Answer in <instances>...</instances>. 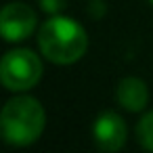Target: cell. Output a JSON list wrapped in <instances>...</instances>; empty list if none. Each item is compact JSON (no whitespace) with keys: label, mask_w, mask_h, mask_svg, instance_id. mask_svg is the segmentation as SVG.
Returning a JSON list of instances; mask_svg holds the SVG:
<instances>
[{"label":"cell","mask_w":153,"mask_h":153,"mask_svg":"<svg viewBox=\"0 0 153 153\" xmlns=\"http://www.w3.org/2000/svg\"><path fill=\"white\" fill-rule=\"evenodd\" d=\"M38 46L51 63L71 65L84 57L88 48V36L76 19L53 15L38 32Z\"/></svg>","instance_id":"6da1fadb"},{"label":"cell","mask_w":153,"mask_h":153,"mask_svg":"<svg viewBox=\"0 0 153 153\" xmlns=\"http://www.w3.org/2000/svg\"><path fill=\"white\" fill-rule=\"evenodd\" d=\"M46 126V113L34 97H13L4 103L0 113L2 138L13 147H27L36 143Z\"/></svg>","instance_id":"7a4b0ae2"},{"label":"cell","mask_w":153,"mask_h":153,"mask_svg":"<svg viewBox=\"0 0 153 153\" xmlns=\"http://www.w3.org/2000/svg\"><path fill=\"white\" fill-rule=\"evenodd\" d=\"M42 78V61L27 48H15L4 53L0 61V80L7 90L23 92L34 88Z\"/></svg>","instance_id":"3957f363"},{"label":"cell","mask_w":153,"mask_h":153,"mask_svg":"<svg viewBox=\"0 0 153 153\" xmlns=\"http://www.w3.org/2000/svg\"><path fill=\"white\" fill-rule=\"evenodd\" d=\"M36 11L25 2H9L0 13V32L7 42H21L36 30Z\"/></svg>","instance_id":"277c9868"},{"label":"cell","mask_w":153,"mask_h":153,"mask_svg":"<svg viewBox=\"0 0 153 153\" xmlns=\"http://www.w3.org/2000/svg\"><path fill=\"white\" fill-rule=\"evenodd\" d=\"M92 138H94L97 149H101V151H107V153L120 151L126 145V138H128L126 122L115 111H103L94 120Z\"/></svg>","instance_id":"5b68a950"},{"label":"cell","mask_w":153,"mask_h":153,"mask_svg":"<svg viewBox=\"0 0 153 153\" xmlns=\"http://www.w3.org/2000/svg\"><path fill=\"white\" fill-rule=\"evenodd\" d=\"M115 99L117 103L126 109V111H140L147 107L149 101V88L140 78H124L120 80V84L115 86Z\"/></svg>","instance_id":"8992f818"},{"label":"cell","mask_w":153,"mask_h":153,"mask_svg":"<svg viewBox=\"0 0 153 153\" xmlns=\"http://www.w3.org/2000/svg\"><path fill=\"white\" fill-rule=\"evenodd\" d=\"M136 138H138V143L147 151H153V111L145 113L138 120V124H136Z\"/></svg>","instance_id":"52a82bcc"},{"label":"cell","mask_w":153,"mask_h":153,"mask_svg":"<svg viewBox=\"0 0 153 153\" xmlns=\"http://www.w3.org/2000/svg\"><path fill=\"white\" fill-rule=\"evenodd\" d=\"M38 2H40V9L46 15H59L67 0H38Z\"/></svg>","instance_id":"ba28073f"},{"label":"cell","mask_w":153,"mask_h":153,"mask_svg":"<svg viewBox=\"0 0 153 153\" xmlns=\"http://www.w3.org/2000/svg\"><path fill=\"white\" fill-rule=\"evenodd\" d=\"M149 2H151V4H153V0H149Z\"/></svg>","instance_id":"9c48e42d"}]
</instances>
